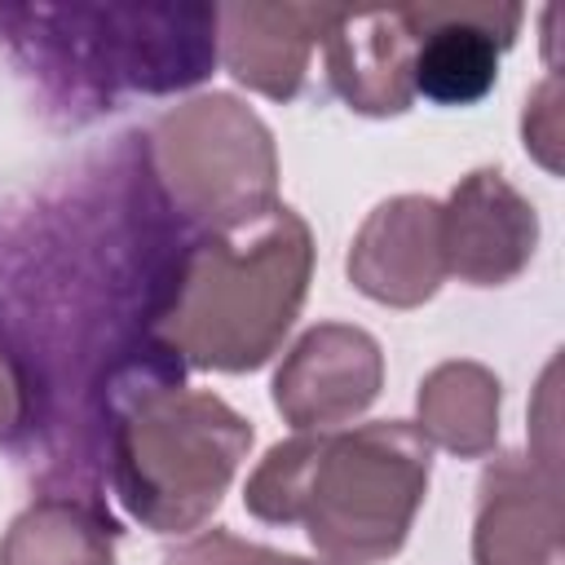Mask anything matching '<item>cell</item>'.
I'll use <instances>...</instances> for the list:
<instances>
[{"mask_svg": "<svg viewBox=\"0 0 565 565\" xmlns=\"http://www.w3.org/2000/svg\"><path fill=\"white\" fill-rule=\"evenodd\" d=\"M313 274V234L305 216L274 203L265 216L181 243L154 278L146 335L181 366L256 371L291 331Z\"/></svg>", "mask_w": 565, "mask_h": 565, "instance_id": "obj_1", "label": "cell"}, {"mask_svg": "<svg viewBox=\"0 0 565 565\" xmlns=\"http://www.w3.org/2000/svg\"><path fill=\"white\" fill-rule=\"evenodd\" d=\"M428 472L433 446L406 419L305 428L265 450L243 508L269 525H305L331 565H375L402 552Z\"/></svg>", "mask_w": 565, "mask_h": 565, "instance_id": "obj_2", "label": "cell"}, {"mask_svg": "<svg viewBox=\"0 0 565 565\" xmlns=\"http://www.w3.org/2000/svg\"><path fill=\"white\" fill-rule=\"evenodd\" d=\"M181 371L146 335L106 380L110 486L154 534L203 525L252 450V424L212 388H185Z\"/></svg>", "mask_w": 565, "mask_h": 565, "instance_id": "obj_3", "label": "cell"}, {"mask_svg": "<svg viewBox=\"0 0 565 565\" xmlns=\"http://www.w3.org/2000/svg\"><path fill=\"white\" fill-rule=\"evenodd\" d=\"M9 44L71 102L110 106L115 93H172L216 62V9H0Z\"/></svg>", "mask_w": 565, "mask_h": 565, "instance_id": "obj_4", "label": "cell"}, {"mask_svg": "<svg viewBox=\"0 0 565 565\" xmlns=\"http://www.w3.org/2000/svg\"><path fill=\"white\" fill-rule=\"evenodd\" d=\"M146 177L199 234L238 230L278 203V150L265 119L234 93H199L146 132Z\"/></svg>", "mask_w": 565, "mask_h": 565, "instance_id": "obj_5", "label": "cell"}, {"mask_svg": "<svg viewBox=\"0 0 565 565\" xmlns=\"http://www.w3.org/2000/svg\"><path fill=\"white\" fill-rule=\"evenodd\" d=\"M384 384L380 340L353 322H318L309 327L274 371V406L278 415L305 428H335L358 419Z\"/></svg>", "mask_w": 565, "mask_h": 565, "instance_id": "obj_6", "label": "cell"}, {"mask_svg": "<svg viewBox=\"0 0 565 565\" xmlns=\"http://www.w3.org/2000/svg\"><path fill=\"white\" fill-rule=\"evenodd\" d=\"M561 463L508 450L477 481L472 561L477 565H565Z\"/></svg>", "mask_w": 565, "mask_h": 565, "instance_id": "obj_7", "label": "cell"}, {"mask_svg": "<svg viewBox=\"0 0 565 565\" xmlns=\"http://www.w3.org/2000/svg\"><path fill=\"white\" fill-rule=\"evenodd\" d=\"M415 31L411 84L437 106H472L499 79V57L516 40L521 4H406Z\"/></svg>", "mask_w": 565, "mask_h": 565, "instance_id": "obj_8", "label": "cell"}, {"mask_svg": "<svg viewBox=\"0 0 565 565\" xmlns=\"http://www.w3.org/2000/svg\"><path fill=\"white\" fill-rule=\"evenodd\" d=\"M441 247L446 274L472 287H503L539 247V212L499 168H477L441 203Z\"/></svg>", "mask_w": 565, "mask_h": 565, "instance_id": "obj_9", "label": "cell"}, {"mask_svg": "<svg viewBox=\"0 0 565 565\" xmlns=\"http://www.w3.org/2000/svg\"><path fill=\"white\" fill-rule=\"evenodd\" d=\"M446 278V247H441V203L428 194H397L384 199L349 247V282L388 305L415 309L437 296Z\"/></svg>", "mask_w": 565, "mask_h": 565, "instance_id": "obj_10", "label": "cell"}, {"mask_svg": "<svg viewBox=\"0 0 565 565\" xmlns=\"http://www.w3.org/2000/svg\"><path fill=\"white\" fill-rule=\"evenodd\" d=\"M331 88L362 115H402L415 102V31L406 9H335L322 40Z\"/></svg>", "mask_w": 565, "mask_h": 565, "instance_id": "obj_11", "label": "cell"}, {"mask_svg": "<svg viewBox=\"0 0 565 565\" xmlns=\"http://www.w3.org/2000/svg\"><path fill=\"white\" fill-rule=\"evenodd\" d=\"M331 13V4H221L216 53L238 84L291 102Z\"/></svg>", "mask_w": 565, "mask_h": 565, "instance_id": "obj_12", "label": "cell"}, {"mask_svg": "<svg viewBox=\"0 0 565 565\" xmlns=\"http://www.w3.org/2000/svg\"><path fill=\"white\" fill-rule=\"evenodd\" d=\"M119 525L93 494H40L0 539V565H115Z\"/></svg>", "mask_w": 565, "mask_h": 565, "instance_id": "obj_13", "label": "cell"}, {"mask_svg": "<svg viewBox=\"0 0 565 565\" xmlns=\"http://www.w3.org/2000/svg\"><path fill=\"white\" fill-rule=\"evenodd\" d=\"M499 402H503V384L490 366L468 358L437 362L419 380L415 428L428 437V446L437 441L459 459H481L499 446Z\"/></svg>", "mask_w": 565, "mask_h": 565, "instance_id": "obj_14", "label": "cell"}, {"mask_svg": "<svg viewBox=\"0 0 565 565\" xmlns=\"http://www.w3.org/2000/svg\"><path fill=\"white\" fill-rule=\"evenodd\" d=\"M163 565H331V561L291 556V552H278L265 543H247L225 525H212V530H199L194 539L168 547Z\"/></svg>", "mask_w": 565, "mask_h": 565, "instance_id": "obj_15", "label": "cell"}, {"mask_svg": "<svg viewBox=\"0 0 565 565\" xmlns=\"http://www.w3.org/2000/svg\"><path fill=\"white\" fill-rule=\"evenodd\" d=\"M521 132H525V150L561 172V79L547 75L530 97H525V115H521Z\"/></svg>", "mask_w": 565, "mask_h": 565, "instance_id": "obj_16", "label": "cell"}, {"mask_svg": "<svg viewBox=\"0 0 565 565\" xmlns=\"http://www.w3.org/2000/svg\"><path fill=\"white\" fill-rule=\"evenodd\" d=\"M31 419V402H26V384L18 375V366L0 353V441H9L18 428H26Z\"/></svg>", "mask_w": 565, "mask_h": 565, "instance_id": "obj_17", "label": "cell"}]
</instances>
